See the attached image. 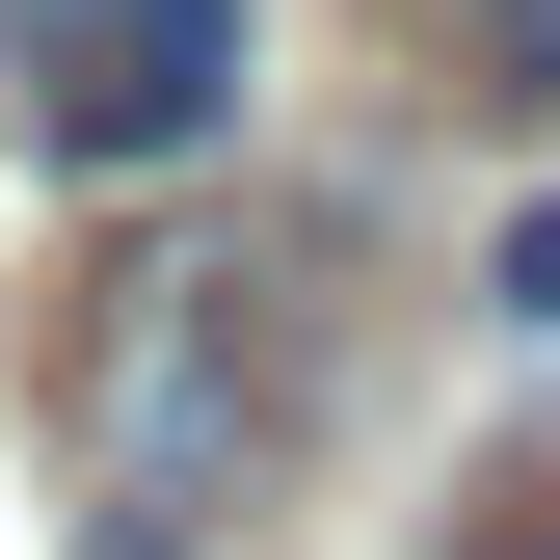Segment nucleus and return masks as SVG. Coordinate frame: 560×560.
Instances as JSON below:
<instances>
[{"instance_id":"f03ea898","label":"nucleus","mask_w":560,"mask_h":560,"mask_svg":"<svg viewBox=\"0 0 560 560\" xmlns=\"http://www.w3.org/2000/svg\"><path fill=\"white\" fill-rule=\"evenodd\" d=\"M0 133L81 161V187L241 133V0H0Z\"/></svg>"},{"instance_id":"f257e3e1","label":"nucleus","mask_w":560,"mask_h":560,"mask_svg":"<svg viewBox=\"0 0 560 560\" xmlns=\"http://www.w3.org/2000/svg\"><path fill=\"white\" fill-rule=\"evenodd\" d=\"M54 428H81V480H107V560L241 534L267 480H294V428H320L294 294H267V267H214V241H133L107 294H81V347H54Z\"/></svg>"},{"instance_id":"7ed1b4c3","label":"nucleus","mask_w":560,"mask_h":560,"mask_svg":"<svg viewBox=\"0 0 560 560\" xmlns=\"http://www.w3.org/2000/svg\"><path fill=\"white\" fill-rule=\"evenodd\" d=\"M480 320H534V347H560V214H508V241H480Z\"/></svg>"},{"instance_id":"20e7f679","label":"nucleus","mask_w":560,"mask_h":560,"mask_svg":"<svg viewBox=\"0 0 560 560\" xmlns=\"http://www.w3.org/2000/svg\"><path fill=\"white\" fill-rule=\"evenodd\" d=\"M480 54H508L480 107H560V0H480Z\"/></svg>"},{"instance_id":"39448f33","label":"nucleus","mask_w":560,"mask_h":560,"mask_svg":"<svg viewBox=\"0 0 560 560\" xmlns=\"http://www.w3.org/2000/svg\"><path fill=\"white\" fill-rule=\"evenodd\" d=\"M480 560H560V480H508V534H480Z\"/></svg>"}]
</instances>
